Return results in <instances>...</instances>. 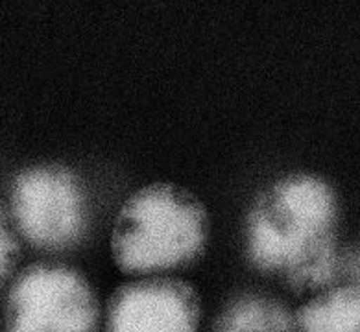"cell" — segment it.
<instances>
[{
    "mask_svg": "<svg viewBox=\"0 0 360 332\" xmlns=\"http://www.w3.org/2000/svg\"><path fill=\"white\" fill-rule=\"evenodd\" d=\"M198 308L183 284L150 281L126 288L109 310L108 332H194Z\"/></svg>",
    "mask_w": 360,
    "mask_h": 332,
    "instance_id": "obj_5",
    "label": "cell"
},
{
    "mask_svg": "<svg viewBox=\"0 0 360 332\" xmlns=\"http://www.w3.org/2000/svg\"><path fill=\"white\" fill-rule=\"evenodd\" d=\"M333 196L316 179L277 185L250 222V253L261 268L283 270L297 286L329 283L336 268L330 240Z\"/></svg>",
    "mask_w": 360,
    "mask_h": 332,
    "instance_id": "obj_1",
    "label": "cell"
},
{
    "mask_svg": "<svg viewBox=\"0 0 360 332\" xmlns=\"http://www.w3.org/2000/svg\"><path fill=\"white\" fill-rule=\"evenodd\" d=\"M203 242L202 214L170 189L137 194L120 216L115 251L128 272H161L187 263Z\"/></svg>",
    "mask_w": 360,
    "mask_h": 332,
    "instance_id": "obj_2",
    "label": "cell"
},
{
    "mask_svg": "<svg viewBox=\"0 0 360 332\" xmlns=\"http://www.w3.org/2000/svg\"><path fill=\"white\" fill-rule=\"evenodd\" d=\"M11 255H13V244H11L10 237L6 233L4 225L0 222V277L8 272L11 263Z\"/></svg>",
    "mask_w": 360,
    "mask_h": 332,
    "instance_id": "obj_8",
    "label": "cell"
},
{
    "mask_svg": "<svg viewBox=\"0 0 360 332\" xmlns=\"http://www.w3.org/2000/svg\"><path fill=\"white\" fill-rule=\"evenodd\" d=\"M297 332H360V288H342L301 310Z\"/></svg>",
    "mask_w": 360,
    "mask_h": 332,
    "instance_id": "obj_6",
    "label": "cell"
},
{
    "mask_svg": "<svg viewBox=\"0 0 360 332\" xmlns=\"http://www.w3.org/2000/svg\"><path fill=\"white\" fill-rule=\"evenodd\" d=\"M351 275L356 281V286L360 288V255H356L353 260H351Z\"/></svg>",
    "mask_w": 360,
    "mask_h": 332,
    "instance_id": "obj_9",
    "label": "cell"
},
{
    "mask_svg": "<svg viewBox=\"0 0 360 332\" xmlns=\"http://www.w3.org/2000/svg\"><path fill=\"white\" fill-rule=\"evenodd\" d=\"M290 317L279 305L261 298L242 299L218 323L217 332H290Z\"/></svg>",
    "mask_w": 360,
    "mask_h": 332,
    "instance_id": "obj_7",
    "label": "cell"
},
{
    "mask_svg": "<svg viewBox=\"0 0 360 332\" xmlns=\"http://www.w3.org/2000/svg\"><path fill=\"white\" fill-rule=\"evenodd\" d=\"M15 211L26 237L49 248L70 244L84 227L82 196L63 172L37 170L20 178Z\"/></svg>",
    "mask_w": 360,
    "mask_h": 332,
    "instance_id": "obj_4",
    "label": "cell"
},
{
    "mask_svg": "<svg viewBox=\"0 0 360 332\" xmlns=\"http://www.w3.org/2000/svg\"><path fill=\"white\" fill-rule=\"evenodd\" d=\"M94 327L93 293L75 272L32 270L11 292L8 332H94Z\"/></svg>",
    "mask_w": 360,
    "mask_h": 332,
    "instance_id": "obj_3",
    "label": "cell"
}]
</instances>
